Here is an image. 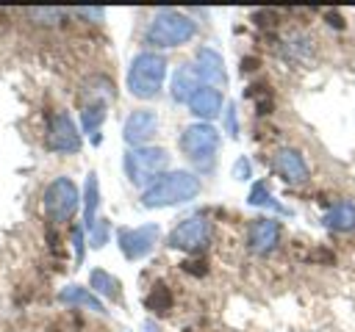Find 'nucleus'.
I'll return each mask as SVG.
<instances>
[{"label":"nucleus","mask_w":355,"mask_h":332,"mask_svg":"<svg viewBox=\"0 0 355 332\" xmlns=\"http://www.w3.org/2000/svg\"><path fill=\"white\" fill-rule=\"evenodd\" d=\"M200 86H211V89H219L227 83V72H225V61L222 55L214 50V47H200L197 55H194V64H191Z\"/></svg>","instance_id":"9b49d317"},{"label":"nucleus","mask_w":355,"mask_h":332,"mask_svg":"<svg viewBox=\"0 0 355 332\" xmlns=\"http://www.w3.org/2000/svg\"><path fill=\"white\" fill-rule=\"evenodd\" d=\"M275 172H277L286 183H294V185H302V183H308V177H311L305 158H302L297 149H291V147H283V149L275 152Z\"/></svg>","instance_id":"ddd939ff"},{"label":"nucleus","mask_w":355,"mask_h":332,"mask_svg":"<svg viewBox=\"0 0 355 332\" xmlns=\"http://www.w3.org/2000/svg\"><path fill=\"white\" fill-rule=\"evenodd\" d=\"M247 202H250V205H255V208H272V210H277V213H286V208H283V205H277V202L272 199V194L266 191V183H255V185L250 188Z\"/></svg>","instance_id":"412c9836"},{"label":"nucleus","mask_w":355,"mask_h":332,"mask_svg":"<svg viewBox=\"0 0 355 332\" xmlns=\"http://www.w3.org/2000/svg\"><path fill=\"white\" fill-rule=\"evenodd\" d=\"M211 221L205 216H189L183 219L169 235H166V246L180 249V252H200L208 246L211 241Z\"/></svg>","instance_id":"0eeeda50"},{"label":"nucleus","mask_w":355,"mask_h":332,"mask_svg":"<svg viewBox=\"0 0 355 332\" xmlns=\"http://www.w3.org/2000/svg\"><path fill=\"white\" fill-rule=\"evenodd\" d=\"M78 17H89V19H103V8H78Z\"/></svg>","instance_id":"cd10ccee"},{"label":"nucleus","mask_w":355,"mask_h":332,"mask_svg":"<svg viewBox=\"0 0 355 332\" xmlns=\"http://www.w3.org/2000/svg\"><path fill=\"white\" fill-rule=\"evenodd\" d=\"M33 19H39L42 25H55V22H61L64 19V11L61 8H33V11H28Z\"/></svg>","instance_id":"5701e85b"},{"label":"nucleus","mask_w":355,"mask_h":332,"mask_svg":"<svg viewBox=\"0 0 355 332\" xmlns=\"http://www.w3.org/2000/svg\"><path fill=\"white\" fill-rule=\"evenodd\" d=\"M225 127L230 136H239V119H236V105L230 102L227 105V113H225Z\"/></svg>","instance_id":"393cba45"},{"label":"nucleus","mask_w":355,"mask_h":332,"mask_svg":"<svg viewBox=\"0 0 355 332\" xmlns=\"http://www.w3.org/2000/svg\"><path fill=\"white\" fill-rule=\"evenodd\" d=\"M180 149L189 158V163H194L197 169L208 172L214 166V160H216V152H219V133H216V127L208 124V122H197V124L183 127Z\"/></svg>","instance_id":"39448f33"},{"label":"nucleus","mask_w":355,"mask_h":332,"mask_svg":"<svg viewBox=\"0 0 355 332\" xmlns=\"http://www.w3.org/2000/svg\"><path fill=\"white\" fill-rule=\"evenodd\" d=\"M80 205V191L69 177H55L44 188V213L53 224H67Z\"/></svg>","instance_id":"423d86ee"},{"label":"nucleus","mask_w":355,"mask_h":332,"mask_svg":"<svg viewBox=\"0 0 355 332\" xmlns=\"http://www.w3.org/2000/svg\"><path fill=\"white\" fill-rule=\"evenodd\" d=\"M280 241V221L277 219H255L247 230V246L255 255H266Z\"/></svg>","instance_id":"f8f14e48"},{"label":"nucleus","mask_w":355,"mask_h":332,"mask_svg":"<svg viewBox=\"0 0 355 332\" xmlns=\"http://www.w3.org/2000/svg\"><path fill=\"white\" fill-rule=\"evenodd\" d=\"M147 310H155V313H166L172 307V296H169V288L166 285H155L153 293L144 299Z\"/></svg>","instance_id":"4be33fe9"},{"label":"nucleus","mask_w":355,"mask_h":332,"mask_svg":"<svg viewBox=\"0 0 355 332\" xmlns=\"http://www.w3.org/2000/svg\"><path fill=\"white\" fill-rule=\"evenodd\" d=\"M58 302L72 304V307H83V310H92V313H105L103 299L94 296L92 288H80V285H67V288H61Z\"/></svg>","instance_id":"2eb2a0df"},{"label":"nucleus","mask_w":355,"mask_h":332,"mask_svg":"<svg viewBox=\"0 0 355 332\" xmlns=\"http://www.w3.org/2000/svg\"><path fill=\"white\" fill-rule=\"evenodd\" d=\"M158 238H161V227L158 224H141V227H128V230L116 232L119 252L128 260H139V257L150 255L153 246L158 243Z\"/></svg>","instance_id":"6e6552de"},{"label":"nucleus","mask_w":355,"mask_h":332,"mask_svg":"<svg viewBox=\"0 0 355 332\" xmlns=\"http://www.w3.org/2000/svg\"><path fill=\"white\" fill-rule=\"evenodd\" d=\"M164 77H166V58L161 53L144 50V53H139L130 61V69H128V91L133 97H139V100H153V97L161 94Z\"/></svg>","instance_id":"7ed1b4c3"},{"label":"nucleus","mask_w":355,"mask_h":332,"mask_svg":"<svg viewBox=\"0 0 355 332\" xmlns=\"http://www.w3.org/2000/svg\"><path fill=\"white\" fill-rule=\"evenodd\" d=\"M89 285H92V293L94 296H103V299H111V302H119L122 299V285L114 274H108L105 268H94L89 274Z\"/></svg>","instance_id":"f3484780"},{"label":"nucleus","mask_w":355,"mask_h":332,"mask_svg":"<svg viewBox=\"0 0 355 332\" xmlns=\"http://www.w3.org/2000/svg\"><path fill=\"white\" fill-rule=\"evenodd\" d=\"M122 166H125V174L133 185L150 188L164 174V169L169 166V152L161 147H133L125 152Z\"/></svg>","instance_id":"20e7f679"},{"label":"nucleus","mask_w":355,"mask_h":332,"mask_svg":"<svg viewBox=\"0 0 355 332\" xmlns=\"http://www.w3.org/2000/svg\"><path fill=\"white\" fill-rule=\"evenodd\" d=\"M194 33H197V25H194L191 17H186V14H180L175 8H161L153 17V22H150V28L144 33V42L150 47L166 50V47H180V44L191 42Z\"/></svg>","instance_id":"f03ea898"},{"label":"nucleus","mask_w":355,"mask_h":332,"mask_svg":"<svg viewBox=\"0 0 355 332\" xmlns=\"http://www.w3.org/2000/svg\"><path fill=\"white\" fill-rule=\"evenodd\" d=\"M200 177L191 172H164L150 188L141 191V205L144 208H169L189 202L200 194Z\"/></svg>","instance_id":"f257e3e1"},{"label":"nucleus","mask_w":355,"mask_h":332,"mask_svg":"<svg viewBox=\"0 0 355 332\" xmlns=\"http://www.w3.org/2000/svg\"><path fill=\"white\" fill-rule=\"evenodd\" d=\"M322 224H324L327 230H333V232H349V230H355V205H352V202H338V205H333V208L324 213Z\"/></svg>","instance_id":"dca6fc26"},{"label":"nucleus","mask_w":355,"mask_h":332,"mask_svg":"<svg viewBox=\"0 0 355 332\" xmlns=\"http://www.w3.org/2000/svg\"><path fill=\"white\" fill-rule=\"evenodd\" d=\"M189 111L200 119H214L222 111V91L211 86H200L189 100Z\"/></svg>","instance_id":"4468645a"},{"label":"nucleus","mask_w":355,"mask_h":332,"mask_svg":"<svg viewBox=\"0 0 355 332\" xmlns=\"http://www.w3.org/2000/svg\"><path fill=\"white\" fill-rule=\"evenodd\" d=\"M172 100H178V102H189L191 100V94L200 89V80H197V75H194V69L191 66H180L175 75H172Z\"/></svg>","instance_id":"a211bd4d"},{"label":"nucleus","mask_w":355,"mask_h":332,"mask_svg":"<svg viewBox=\"0 0 355 332\" xmlns=\"http://www.w3.org/2000/svg\"><path fill=\"white\" fill-rule=\"evenodd\" d=\"M250 172H252V169H250V160H247V158H239V160H236V166H233V177L247 180V177H250Z\"/></svg>","instance_id":"bb28decb"},{"label":"nucleus","mask_w":355,"mask_h":332,"mask_svg":"<svg viewBox=\"0 0 355 332\" xmlns=\"http://www.w3.org/2000/svg\"><path fill=\"white\" fill-rule=\"evenodd\" d=\"M105 122V105L103 102H86L80 111V127L86 133H94Z\"/></svg>","instance_id":"aec40b11"},{"label":"nucleus","mask_w":355,"mask_h":332,"mask_svg":"<svg viewBox=\"0 0 355 332\" xmlns=\"http://www.w3.org/2000/svg\"><path fill=\"white\" fill-rule=\"evenodd\" d=\"M97 205H100V188H97V174L89 172L86 177V185H83V227L92 230L94 227V213H97Z\"/></svg>","instance_id":"6ab92c4d"},{"label":"nucleus","mask_w":355,"mask_h":332,"mask_svg":"<svg viewBox=\"0 0 355 332\" xmlns=\"http://www.w3.org/2000/svg\"><path fill=\"white\" fill-rule=\"evenodd\" d=\"M72 243H75V263H80L83 260V230L80 227L72 230Z\"/></svg>","instance_id":"a878e982"},{"label":"nucleus","mask_w":355,"mask_h":332,"mask_svg":"<svg viewBox=\"0 0 355 332\" xmlns=\"http://www.w3.org/2000/svg\"><path fill=\"white\" fill-rule=\"evenodd\" d=\"M89 232H92V246H105V241H108V232H111V224H108V219H97V221H94V227H92Z\"/></svg>","instance_id":"b1692460"},{"label":"nucleus","mask_w":355,"mask_h":332,"mask_svg":"<svg viewBox=\"0 0 355 332\" xmlns=\"http://www.w3.org/2000/svg\"><path fill=\"white\" fill-rule=\"evenodd\" d=\"M47 149L53 152H64V155H72L80 149V133L72 122V116L67 111L55 113L47 124Z\"/></svg>","instance_id":"1a4fd4ad"},{"label":"nucleus","mask_w":355,"mask_h":332,"mask_svg":"<svg viewBox=\"0 0 355 332\" xmlns=\"http://www.w3.org/2000/svg\"><path fill=\"white\" fill-rule=\"evenodd\" d=\"M155 133H158V113L150 108L133 111L122 127V138H125V144H130V149L133 147H150Z\"/></svg>","instance_id":"9d476101"}]
</instances>
